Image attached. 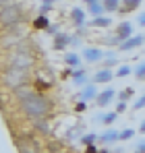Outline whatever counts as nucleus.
Listing matches in <instances>:
<instances>
[{
  "label": "nucleus",
  "instance_id": "nucleus-1",
  "mask_svg": "<svg viewBox=\"0 0 145 153\" xmlns=\"http://www.w3.org/2000/svg\"><path fill=\"white\" fill-rule=\"evenodd\" d=\"M19 100H21V105H23L25 112H29L31 116H42V114H46V102L42 100V97H37L35 93H31V91H25L21 89L19 91Z\"/></svg>",
  "mask_w": 145,
  "mask_h": 153
},
{
  "label": "nucleus",
  "instance_id": "nucleus-2",
  "mask_svg": "<svg viewBox=\"0 0 145 153\" xmlns=\"http://www.w3.org/2000/svg\"><path fill=\"white\" fill-rule=\"evenodd\" d=\"M17 19H19V10H17V8H6V10L0 13V21H2L4 25H10V23H15Z\"/></svg>",
  "mask_w": 145,
  "mask_h": 153
},
{
  "label": "nucleus",
  "instance_id": "nucleus-3",
  "mask_svg": "<svg viewBox=\"0 0 145 153\" xmlns=\"http://www.w3.org/2000/svg\"><path fill=\"white\" fill-rule=\"evenodd\" d=\"M23 81H25L23 73H21V71H17V68H15V71H8V73H6V83H8L10 87H17V85H21Z\"/></svg>",
  "mask_w": 145,
  "mask_h": 153
},
{
  "label": "nucleus",
  "instance_id": "nucleus-4",
  "mask_svg": "<svg viewBox=\"0 0 145 153\" xmlns=\"http://www.w3.org/2000/svg\"><path fill=\"white\" fill-rule=\"evenodd\" d=\"M0 2H6V0H0Z\"/></svg>",
  "mask_w": 145,
  "mask_h": 153
}]
</instances>
